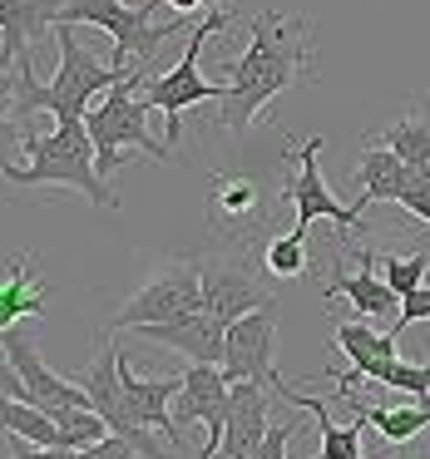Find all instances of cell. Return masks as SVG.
<instances>
[{"label":"cell","mask_w":430,"mask_h":459,"mask_svg":"<svg viewBox=\"0 0 430 459\" xmlns=\"http://www.w3.org/2000/svg\"><path fill=\"white\" fill-rule=\"evenodd\" d=\"M312 60H317V15H252L248 50L223 70V84H228L218 104L223 124L233 134H248L252 119L282 90H292L302 74H312Z\"/></svg>","instance_id":"6da1fadb"},{"label":"cell","mask_w":430,"mask_h":459,"mask_svg":"<svg viewBox=\"0 0 430 459\" xmlns=\"http://www.w3.org/2000/svg\"><path fill=\"white\" fill-rule=\"evenodd\" d=\"M0 178L15 188H80L94 208H119L100 173V149L84 119H55V134H25L21 149L0 159Z\"/></svg>","instance_id":"7a4b0ae2"},{"label":"cell","mask_w":430,"mask_h":459,"mask_svg":"<svg viewBox=\"0 0 430 459\" xmlns=\"http://www.w3.org/2000/svg\"><path fill=\"white\" fill-rule=\"evenodd\" d=\"M55 45H60V70H55L50 84L35 80V60H25L21 70V94H15V119L31 129L35 114H55V119H84L90 104L100 100L104 90L124 80L129 70H119L114 60H100L90 45L75 35V25H55Z\"/></svg>","instance_id":"3957f363"},{"label":"cell","mask_w":430,"mask_h":459,"mask_svg":"<svg viewBox=\"0 0 430 459\" xmlns=\"http://www.w3.org/2000/svg\"><path fill=\"white\" fill-rule=\"evenodd\" d=\"M144 80H149V70H129L114 90H104L100 100L90 104V114H84L90 139H94V149H100V173H119L124 163H129V153H144V159H159V163L173 159V149L163 139H154V129H149L154 104L139 94Z\"/></svg>","instance_id":"277c9868"},{"label":"cell","mask_w":430,"mask_h":459,"mask_svg":"<svg viewBox=\"0 0 430 459\" xmlns=\"http://www.w3.org/2000/svg\"><path fill=\"white\" fill-rule=\"evenodd\" d=\"M60 25H100L114 40V65H119V70H149L159 45L189 30L193 15L154 21L149 0H144V5H119V0H65Z\"/></svg>","instance_id":"5b68a950"},{"label":"cell","mask_w":430,"mask_h":459,"mask_svg":"<svg viewBox=\"0 0 430 459\" xmlns=\"http://www.w3.org/2000/svg\"><path fill=\"white\" fill-rule=\"evenodd\" d=\"M228 25H233L228 5L208 11L189 30V45H183L179 65H173L169 74H149V80H144V100H149L154 109H163V143H169V149L183 139V114H189L193 104H223V90H228V84H208V80H203V74H198V55H203V45H208L218 30H228Z\"/></svg>","instance_id":"8992f818"},{"label":"cell","mask_w":430,"mask_h":459,"mask_svg":"<svg viewBox=\"0 0 430 459\" xmlns=\"http://www.w3.org/2000/svg\"><path fill=\"white\" fill-rule=\"evenodd\" d=\"M189 311H203V257H169L114 311L110 331H134V326H149V321H179Z\"/></svg>","instance_id":"52a82bcc"},{"label":"cell","mask_w":430,"mask_h":459,"mask_svg":"<svg viewBox=\"0 0 430 459\" xmlns=\"http://www.w3.org/2000/svg\"><path fill=\"white\" fill-rule=\"evenodd\" d=\"M272 287H262V257L242 252V242H228L223 252L203 257V311L223 316L233 326L248 311L272 307Z\"/></svg>","instance_id":"ba28073f"},{"label":"cell","mask_w":430,"mask_h":459,"mask_svg":"<svg viewBox=\"0 0 430 459\" xmlns=\"http://www.w3.org/2000/svg\"><path fill=\"white\" fill-rule=\"evenodd\" d=\"M119 356H124V351L114 346L110 336H104V341H100V351H94V360L84 366V376H80V385L90 390L94 415H104L110 435H124V439H129V445L139 449L144 459H173L169 449H163L159 439H154V429L134 420L129 395H124V380H119Z\"/></svg>","instance_id":"9c48e42d"},{"label":"cell","mask_w":430,"mask_h":459,"mask_svg":"<svg viewBox=\"0 0 430 459\" xmlns=\"http://www.w3.org/2000/svg\"><path fill=\"white\" fill-rule=\"evenodd\" d=\"M317 153H321V139H307L302 149H287L292 178H287V188H282V198L292 203V212H297L292 228L312 232V222L327 218V222H337V232H366V212H361L356 203H341L337 193L321 183Z\"/></svg>","instance_id":"30bf717a"},{"label":"cell","mask_w":430,"mask_h":459,"mask_svg":"<svg viewBox=\"0 0 430 459\" xmlns=\"http://www.w3.org/2000/svg\"><path fill=\"white\" fill-rule=\"evenodd\" d=\"M0 356L15 366V376L25 380V400L31 405H40V410H94L90 405V390L84 385H75V380H65V376H55L50 366L40 360V341H35V331L25 326H5L0 331Z\"/></svg>","instance_id":"8fae6325"},{"label":"cell","mask_w":430,"mask_h":459,"mask_svg":"<svg viewBox=\"0 0 430 459\" xmlns=\"http://www.w3.org/2000/svg\"><path fill=\"white\" fill-rule=\"evenodd\" d=\"M208 232L223 242H248L268 228L272 208H268V193H262L258 178L248 173H213L208 178Z\"/></svg>","instance_id":"7c38bea8"},{"label":"cell","mask_w":430,"mask_h":459,"mask_svg":"<svg viewBox=\"0 0 430 459\" xmlns=\"http://www.w3.org/2000/svg\"><path fill=\"white\" fill-rule=\"evenodd\" d=\"M337 247H347L351 257H356V272H347V267H337V272H327V297H347L351 307H356V316H366V321H391L396 326V316H400V291H391V281L386 277H376V252L371 247H351V232H337ZM386 326V331H391ZM396 336V331H391Z\"/></svg>","instance_id":"4fadbf2b"},{"label":"cell","mask_w":430,"mask_h":459,"mask_svg":"<svg viewBox=\"0 0 430 459\" xmlns=\"http://www.w3.org/2000/svg\"><path fill=\"white\" fill-rule=\"evenodd\" d=\"M228 395H233V380L223 376V366H208V360H193L183 370V390L173 400V420L183 429L189 425H208V445H203V459H218L223 449V429H228Z\"/></svg>","instance_id":"5bb4252c"},{"label":"cell","mask_w":430,"mask_h":459,"mask_svg":"<svg viewBox=\"0 0 430 459\" xmlns=\"http://www.w3.org/2000/svg\"><path fill=\"white\" fill-rule=\"evenodd\" d=\"M272 370H277V301L233 321L228 351H223L228 380H272Z\"/></svg>","instance_id":"9a60e30c"},{"label":"cell","mask_w":430,"mask_h":459,"mask_svg":"<svg viewBox=\"0 0 430 459\" xmlns=\"http://www.w3.org/2000/svg\"><path fill=\"white\" fill-rule=\"evenodd\" d=\"M268 380H233L228 395V429H223V459H258L272 429V395Z\"/></svg>","instance_id":"2e32d148"},{"label":"cell","mask_w":430,"mask_h":459,"mask_svg":"<svg viewBox=\"0 0 430 459\" xmlns=\"http://www.w3.org/2000/svg\"><path fill=\"white\" fill-rule=\"evenodd\" d=\"M60 11L65 0H0V70H21L25 60H35L31 45L60 25Z\"/></svg>","instance_id":"e0dca14e"},{"label":"cell","mask_w":430,"mask_h":459,"mask_svg":"<svg viewBox=\"0 0 430 459\" xmlns=\"http://www.w3.org/2000/svg\"><path fill=\"white\" fill-rule=\"evenodd\" d=\"M119 380H124V395H129V410L139 425L159 429L169 445H189L183 425L173 420V400L183 390V376H134V366L119 356Z\"/></svg>","instance_id":"ac0fdd59"},{"label":"cell","mask_w":430,"mask_h":459,"mask_svg":"<svg viewBox=\"0 0 430 459\" xmlns=\"http://www.w3.org/2000/svg\"><path fill=\"white\" fill-rule=\"evenodd\" d=\"M268 385H272V395H277V400H287V405L307 410V415L317 420L321 449H317L312 459H361V429H366V420H361V415H351L347 425H337V415H331V405H337V400L307 395V390H297L292 380H282V370H272Z\"/></svg>","instance_id":"d6986e66"},{"label":"cell","mask_w":430,"mask_h":459,"mask_svg":"<svg viewBox=\"0 0 430 459\" xmlns=\"http://www.w3.org/2000/svg\"><path fill=\"white\" fill-rule=\"evenodd\" d=\"M134 331L159 341V346L183 351L189 360H208V366H223V351H228V321L213 316V311H189L179 321H149V326Z\"/></svg>","instance_id":"ffe728a7"},{"label":"cell","mask_w":430,"mask_h":459,"mask_svg":"<svg viewBox=\"0 0 430 459\" xmlns=\"http://www.w3.org/2000/svg\"><path fill=\"white\" fill-rule=\"evenodd\" d=\"M45 311H50V281L40 277L35 252L5 257L0 262V331L21 326V321H35Z\"/></svg>","instance_id":"44dd1931"},{"label":"cell","mask_w":430,"mask_h":459,"mask_svg":"<svg viewBox=\"0 0 430 459\" xmlns=\"http://www.w3.org/2000/svg\"><path fill=\"white\" fill-rule=\"evenodd\" d=\"M406 173H410V163L400 159V153H391L381 139H366V149H361V159H356V178H361L356 208L366 212L371 203H400Z\"/></svg>","instance_id":"7402d4cb"},{"label":"cell","mask_w":430,"mask_h":459,"mask_svg":"<svg viewBox=\"0 0 430 459\" xmlns=\"http://www.w3.org/2000/svg\"><path fill=\"white\" fill-rule=\"evenodd\" d=\"M371 139H381L391 153H400V159L416 169V163H430V104H410L400 119H391L381 134H371Z\"/></svg>","instance_id":"603a6c76"},{"label":"cell","mask_w":430,"mask_h":459,"mask_svg":"<svg viewBox=\"0 0 430 459\" xmlns=\"http://www.w3.org/2000/svg\"><path fill=\"white\" fill-rule=\"evenodd\" d=\"M0 435H25L31 445H65V429L55 425L50 410L31 405V400H15L0 390Z\"/></svg>","instance_id":"cb8c5ba5"},{"label":"cell","mask_w":430,"mask_h":459,"mask_svg":"<svg viewBox=\"0 0 430 459\" xmlns=\"http://www.w3.org/2000/svg\"><path fill=\"white\" fill-rule=\"evenodd\" d=\"M258 257H262V272H268V277H277V281L302 277V272L312 267V262H307V232H302V228L277 232V238H268L258 247Z\"/></svg>","instance_id":"d4e9b609"},{"label":"cell","mask_w":430,"mask_h":459,"mask_svg":"<svg viewBox=\"0 0 430 459\" xmlns=\"http://www.w3.org/2000/svg\"><path fill=\"white\" fill-rule=\"evenodd\" d=\"M376 267H381V277L391 281V291H416V287H426V272H430V247L426 252H410V257H400V252H376Z\"/></svg>","instance_id":"484cf974"},{"label":"cell","mask_w":430,"mask_h":459,"mask_svg":"<svg viewBox=\"0 0 430 459\" xmlns=\"http://www.w3.org/2000/svg\"><path fill=\"white\" fill-rule=\"evenodd\" d=\"M15 94H21V74L0 70V159L15 153V149H21V139L31 134L21 119H15Z\"/></svg>","instance_id":"4316f807"},{"label":"cell","mask_w":430,"mask_h":459,"mask_svg":"<svg viewBox=\"0 0 430 459\" xmlns=\"http://www.w3.org/2000/svg\"><path fill=\"white\" fill-rule=\"evenodd\" d=\"M400 208L410 212V218H420L430 228V163H416V169L406 173V188H400Z\"/></svg>","instance_id":"83f0119b"},{"label":"cell","mask_w":430,"mask_h":459,"mask_svg":"<svg viewBox=\"0 0 430 459\" xmlns=\"http://www.w3.org/2000/svg\"><path fill=\"white\" fill-rule=\"evenodd\" d=\"M5 449H11V459H75L80 455L70 445H31L25 435H5Z\"/></svg>","instance_id":"f1b7e54d"},{"label":"cell","mask_w":430,"mask_h":459,"mask_svg":"<svg viewBox=\"0 0 430 459\" xmlns=\"http://www.w3.org/2000/svg\"><path fill=\"white\" fill-rule=\"evenodd\" d=\"M416 321H430V287H416V291H406V297H400V316H396V336L406 326H416Z\"/></svg>","instance_id":"f546056e"},{"label":"cell","mask_w":430,"mask_h":459,"mask_svg":"<svg viewBox=\"0 0 430 459\" xmlns=\"http://www.w3.org/2000/svg\"><path fill=\"white\" fill-rule=\"evenodd\" d=\"M75 459H144V455L124 435H104V439H94V445H84Z\"/></svg>","instance_id":"4dcf8cb0"},{"label":"cell","mask_w":430,"mask_h":459,"mask_svg":"<svg viewBox=\"0 0 430 459\" xmlns=\"http://www.w3.org/2000/svg\"><path fill=\"white\" fill-rule=\"evenodd\" d=\"M386 459H430V449H416V439H410V445H396Z\"/></svg>","instance_id":"1f68e13d"},{"label":"cell","mask_w":430,"mask_h":459,"mask_svg":"<svg viewBox=\"0 0 430 459\" xmlns=\"http://www.w3.org/2000/svg\"><path fill=\"white\" fill-rule=\"evenodd\" d=\"M198 5H208V0H169V11L179 15H198Z\"/></svg>","instance_id":"d6a6232c"},{"label":"cell","mask_w":430,"mask_h":459,"mask_svg":"<svg viewBox=\"0 0 430 459\" xmlns=\"http://www.w3.org/2000/svg\"><path fill=\"white\" fill-rule=\"evenodd\" d=\"M208 5H213V11H218V5H228V0H208Z\"/></svg>","instance_id":"836d02e7"}]
</instances>
